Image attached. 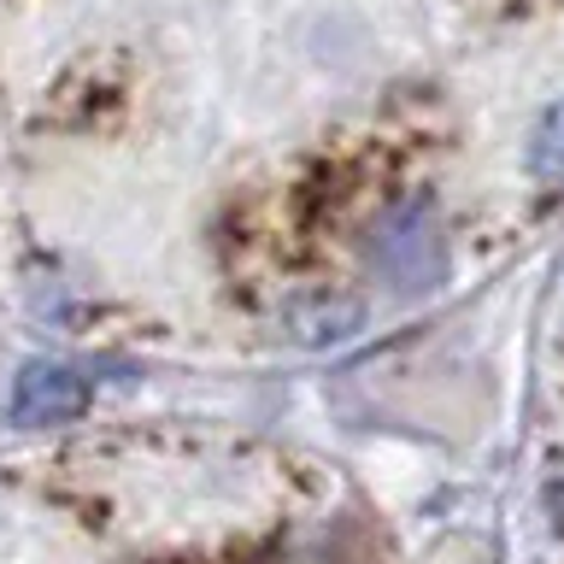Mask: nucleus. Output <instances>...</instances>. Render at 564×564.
Masks as SVG:
<instances>
[{
    "instance_id": "f257e3e1",
    "label": "nucleus",
    "mask_w": 564,
    "mask_h": 564,
    "mask_svg": "<svg viewBox=\"0 0 564 564\" xmlns=\"http://www.w3.org/2000/svg\"><path fill=\"white\" fill-rule=\"evenodd\" d=\"M377 264L388 276L400 282V289H435L441 271H447V259H441V236H435V218L423 206H400L394 218L382 224L377 236Z\"/></svg>"
},
{
    "instance_id": "7ed1b4c3",
    "label": "nucleus",
    "mask_w": 564,
    "mask_h": 564,
    "mask_svg": "<svg viewBox=\"0 0 564 564\" xmlns=\"http://www.w3.org/2000/svg\"><path fill=\"white\" fill-rule=\"evenodd\" d=\"M529 171L541 183H564V100L546 106V118L535 123V141H529Z\"/></svg>"
},
{
    "instance_id": "f03ea898",
    "label": "nucleus",
    "mask_w": 564,
    "mask_h": 564,
    "mask_svg": "<svg viewBox=\"0 0 564 564\" xmlns=\"http://www.w3.org/2000/svg\"><path fill=\"white\" fill-rule=\"evenodd\" d=\"M83 405H88V382L70 365L35 359V365L18 370V382H12V423H24V430L70 423V417H83Z\"/></svg>"
}]
</instances>
